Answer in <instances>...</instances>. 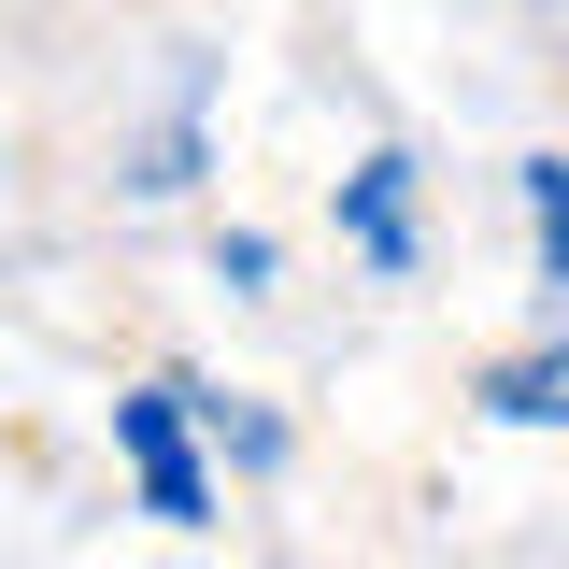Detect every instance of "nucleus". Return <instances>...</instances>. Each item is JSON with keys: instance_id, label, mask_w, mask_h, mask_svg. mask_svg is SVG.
<instances>
[{"instance_id": "nucleus-1", "label": "nucleus", "mask_w": 569, "mask_h": 569, "mask_svg": "<svg viewBox=\"0 0 569 569\" xmlns=\"http://www.w3.org/2000/svg\"><path fill=\"white\" fill-rule=\"evenodd\" d=\"M114 441H129L157 527H213V485H200V456H186V385H129L114 399Z\"/></svg>"}, {"instance_id": "nucleus-2", "label": "nucleus", "mask_w": 569, "mask_h": 569, "mask_svg": "<svg viewBox=\"0 0 569 569\" xmlns=\"http://www.w3.org/2000/svg\"><path fill=\"white\" fill-rule=\"evenodd\" d=\"M342 228H356L370 271H413V157H370V171L342 186Z\"/></svg>"}, {"instance_id": "nucleus-4", "label": "nucleus", "mask_w": 569, "mask_h": 569, "mask_svg": "<svg viewBox=\"0 0 569 569\" xmlns=\"http://www.w3.org/2000/svg\"><path fill=\"white\" fill-rule=\"evenodd\" d=\"M527 228H541V271L569 284V157H527Z\"/></svg>"}, {"instance_id": "nucleus-3", "label": "nucleus", "mask_w": 569, "mask_h": 569, "mask_svg": "<svg viewBox=\"0 0 569 569\" xmlns=\"http://www.w3.org/2000/svg\"><path fill=\"white\" fill-rule=\"evenodd\" d=\"M485 413H512V427H569V342L498 356V370H485Z\"/></svg>"}]
</instances>
